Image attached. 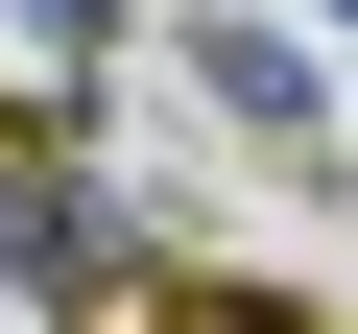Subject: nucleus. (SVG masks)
Instances as JSON below:
<instances>
[{"mask_svg":"<svg viewBox=\"0 0 358 334\" xmlns=\"http://www.w3.org/2000/svg\"><path fill=\"white\" fill-rule=\"evenodd\" d=\"M0 286H72V310H120V286H143V215L96 191V167L0 143Z\"/></svg>","mask_w":358,"mask_h":334,"instance_id":"f257e3e1","label":"nucleus"},{"mask_svg":"<svg viewBox=\"0 0 358 334\" xmlns=\"http://www.w3.org/2000/svg\"><path fill=\"white\" fill-rule=\"evenodd\" d=\"M192 72H215V119H263V143L310 167V48H287V24H192Z\"/></svg>","mask_w":358,"mask_h":334,"instance_id":"f03ea898","label":"nucleus"},{"mask_svg":"<svg viewBox=\"0 0 358 334\" xmlns=\"http://www.w3.org/2000/svg\"><path fill=\"white\" fill-rule=\"evenodd\" d=\"M0 24H24V48H72V72H96V48H120V0H0Z\"/></svg>","mask_w":358,"mask_h":334,"instance_id":"7ed1b4c3","label":"nucleus"},{"mask_svg":"<svg viewBox=\"0 0 358 334\" xmlns=\"http://www.w3.org/2000/svg\"><path fill=\"white\" fill-rule=\"evenodd\" d=\"M310 24H358V0H310Z\"/></svg>","mask_w":358,"mask_h":334,"instance_id":"20e7f679","label":"nucleus"}]
</instances>
